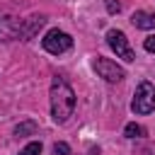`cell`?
<instances>
[{
	"label": "cell",
	"instance_id": "obj_1",
	"mask_svg": "<svg viewBox=\"0 0 155 155\" xmlns=\"http://www.w3.org/2000/svg\"><path fill=\"white\" fill-rule=\"evenodd\" d=\"M75 109V92L63 78H53L51 82V116L56 124H65Z\"/></svg>",
	"mask_w": 155,
	"mask_h": 155
},
{
	"label": "cell",
	"instance_id": "obj_2",
	"mask_svg": "<svg viewBox=\"0 0 155 155\" xmlns=\"http://www.w3.org/2000/svg\"><path fill=\"white\" fill-rule=\"evenodd\" d=\"M131 109H133V114H150V111H155V87L148 80L138 82V87L133 92Z\"/></svg>",
	"mask_w": 155,
	"mask_h": 155
},
{
	"label": "cell",
	"instance_id": "obj_3",
	"mask_svg": "<svg viewBox=\"0 0 155 155\" xmlns=\"http://www.w3.org/2000/svg\"><path fill=\"white\" fill-rule=\"evenodd\" d=\"M41 46H44L48 53L61 56V53H65V51L73 48V36L65 34V31H61V29H51V31H46V36L41 39Z\"/></svg>",
	"mask_w": 155,
	"mask_h": 155
},
{
	"label": "cell",
	"instance_id": "obj_4",
	"mask_svg": "<svg viewBox=\"0 0 155 155\" xmlns=\"http://www.w3.org/2000/svg\"><path fill=\"white\" fill-rule=\"evenodd\" d=\"M107 44H109V48L119 56V58H124V61H136V53H133V48L128 46V39H126V34L121 31V29H109L107 31Z\"/></svg>",
	"mask_w": 155,
	"mask_h": 155
},
{
	"label": "cell",
	"instance_id": "obj_5",
	"mask_svg": "<svg viewBox=\"0 0 155 155\" xmlns=\"http://www.w3.org/2000/svg\"><path fill=\"white\" fill-rule=\"evenodd\" d=\"M92 68H94V73H97L99 78H104L107 82H119V80L126 78V70H124L121 65H116L114 61L102 58V56H97V58L92 61Z\"/></svg>",
	"mask_w": 155,
	"mask_h": 155
},
{
	"label": "cell",
	"instance_id": "obj_6",
	"mask_svg": "<svg viewBox=\"0 0 155 155\" xmlns=\"http://www.w3.org/2000/svg\"><path fill=\"white\" fill-rule=\"evenodd\" d=\"M22 22L19 17H2L0 19V41H15L22 39Z\"/></svg>",
	"mask_w": 155,
	"mask_h": 155
},
{
	"label": "cell",
	"instance_id": "obj_7",
	"mask_svg": "<svg viewBox=\"0 0 155 155\" xmlns=\"http://www.w3.org/2000/svg\"><path fill=\"white\" fill-rule=\"evenodd\" d=\"M131 24L136 29H155V12L148 10H136L131 15Z\"/></svg>",
	"mask_w": 155,
	"mask_h": 155
},
{
	"label": "cell",
	"instance_id": "obj_8",
	"mask_svg": "<svg viewBox=\"0 0 155 155\" xmlns=\"http://www.w3.org/2000/svg\"><path fill=\"white\" fill-rule=\"evenodd\" d=\"M36 133V124L34 121H22L17 128H15V136L17 138H24V136H34Z\"/></svg>",
	"mask_w": 155,
	"mask_h": 155
},
{
	"label": "cell",
	"instance_id": "obj_9",
	"mask_svg": "<svg viewBox=\"0 0 155 155\" xmlns=\"http://www.w3.org/2000/svg\"><path fill=\"white\" fill-rule=\"evenodd\" d=\"M124 136H126V138H143V136H145V128H143L140 124L131 121V124H126V128H124Z\"/></svg>",
	"mask_w": 155,
	"mask_h": 155
},
{
	"label": "cell",
	"instance_id": "obj_10",
	"mask_svg": "<svg viewBox=\"0 0 155 155\" xmlns=\"http://www.w3.org/2000/svg\"><path fill=\"white\" fill-rule=\"evenodd\" d=\"M19 155H41V143H39V140L27 143V145L22 148V153H19Z\"/></svg>",
	"mask_w": 155,
	"mask_h": 155
},
{
	"label": "cell",
	"instance_id": "obj_11",
	"mask_svg": "<svg viewBox=\"0 0 155 155\" xmlns=\"http://www.w3.org/2000/svg\"><path fill=\"white\" fill-rule=\"evenodd\" d=\"M104 5H107V12L109 15H119L121 12V2L119 0H104Z\"/></svg>",
	"mask_w": 155,
	"mask_h": 155
},
{
	"label": "cell",
	"instance_id": "obj_12",
	"mask_svg": "<svg viewBox=\"0 0 155 155\" xmlns=\"http://www.w3.org/2000/svg\"><path fill=\"white\" fill-rule=\"evenodd\" d=\"M53 155H70V145L63 143V140H58V143L53 145Z\"/></svg>",
	"mask_w": 155,
	"mask_h": 155
},
{
	"label": "cell",
	"instance_id": "obj_13",
	"mask_svg": "<svg viewBox=\"0 0 155 155\" xmlns=\"http://www.w3.org/2000/svg\"><path fill=\"white\" fill-rule=\"evenodd\" d=\"M143 48H145L148 53H155V34H150V36L143 41Z\"/></svg>",
	"mask_w": 155,
	"mask_h": 155
}]
</instances>
